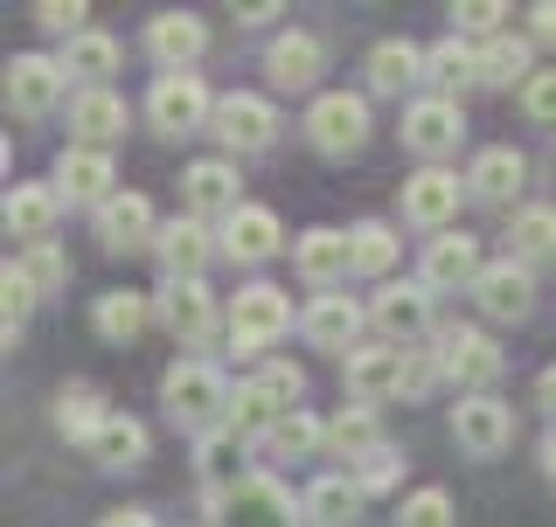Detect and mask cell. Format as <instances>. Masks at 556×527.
<instances>
[{
    "label": "cell",
    "instance_id": "1",
    "mask_svg": "<svg viewBox=\"0 0 556 527\" xmlns=\"http://www.w3.org/2000/svg\"><path fill=\"white\" fill-rule=\"evenodd\" d=\"M230 382H223V368L216 361H174L167 375H161V402H167V416L181 430H195V437H208V430H223L230 424Z\"/></svg>",
    "mask_w": 556,
    "mask_h": 527
},
{
    "label": "cell",
    "instance_id": "2",
    "mask_svg": "<svg viewBox=\"0 0 556 527\" xmlns=\"http://www.w3.org/2000/svg\"><path fill=\"white\" fill-rule=\"evenodd\" d=\"M147 118H153V132L181 139V132L216 126V98H208V83L195 77V69H174V77H153V91H147Z\"/></svg>",
    "mask_w": 556,
    "mask_h": 527
},
{
    "label": "cell",
    "instance_id": "3",
    "mask_svg": "<svg viewBox=\"0 0 556 527\" xmlns=\"http://www.w3.org/2000/svg\"><path fill=\"white\" fill-rule=\"evenodd\" d=\"M306 139H313V153H327V160L362 153V139H369V98H355V91H320V98L306 104Z\"/></svg>",
    "mask_w": 556,
    "mask_h": 527
},
{
    "label": "cell",
    "instance_id": "4",
    "mask_svg": "<svg viewBox=\"0 0 556 527\" xmlns=\"http://www.w3.org/2000/svg\"><path fill=\"white\" fill-rule=\"evenodd\" d=\"M208 527H306V514L292 506V493L271 479V472H251L230 500H216V520Z\"/></svg>",
    "mask_w": 556,
    "mask_h": 527
},
{
    "label": "cell",
    "instance_id": "5",
    "mask_svg": "<svg viewBox=\"0 0 556 527\" xmlns=\"http://www.w3.org/2000/svg\"><path fill=\"white\" fill-rule=\"evenodd\" d=\"M292 333V306L278 285H243L237 306H230V340L237 355H265V347H278Z\"/></svg>",
    "mask_w": 556,
    "mask_h": 527
},
{
    "label": "cell",
    "instance_id": "6",
    "mask_svg": "<svg viewBox=\"0 0 556 527\" xmlns=\"http://www.w3.org/2000/svg\"><path fill=\"white\" fill-rule=\"evenodd\" d=\"M431 355H439V375L445 382H459V389H473V396H486V382L508 368V355H501L480 326H445Z\"/></svg>",
    "mask_w": 556,
    "mask_h": 527
},
{
    "label": "cell",
    "instance_id": "7",
    "mask_svg": "<svg viewBox=\"0 0 556 527\" xmlns=\"http://www.w3.org/2000/svg\"><path fill=\"white\" fill-rule=\"evenodd\" d=\"M459 139H466L459 98H417V104H404V146L425 167H439L445 153H459Z\"/></svg>",
    "mask_w": 556,
    "mask_h": 527
},
{
    "label": "cell",
    "instance_id": "8",
    "mask_svg": "<svg viewBox=\"0 0 556 527\" xmlns=\"http://www.w3.org/2000/svg\"><path fill=\"white\" fill-rule=\"evenodd\" d=\"M216 139H223V153H230V160H243V153H265L271 139H278V112H271V98H257V91H230V98H216Z\"/></svg>",
    "mask_w": 556,
    "mask_h": 527
},
{
    "label": "cell",
    "instance_id": "9",
    "mask_svg": "<svg viewBox=\"0 0 556 527\" xmlns=\"http://www.w3.org/2000/svg\"><path fill=\"white\" fill-rule=\"evenodd\" d=\"M459 195H466V181L452 167H417L410 181H404V222H417V230H452V216H459Z\"/></svg>",
    "mask_w": 556,
    "mask_h": 527
},
{
    "label": "cell",
    "instance_id": "10",
    "mask_svg": "<svg viewBox=\"0 0 556 527\" xmlns=\"http://www.w3.org/2000/svg\"><path fill=\"white\" fill-rule=\"evenodd\" d=\"M452 437H459L466 459H501V451L515 445V416H508V402H494V396H466L459 410H452Z\"/></svg>",
    "mask_w": 556,
    "mask_h": 527
},
{
    "label": "cell",
    "instance_id": "11",
    "mask_svg": "<svg viewBox=\"0 0 556 527\" xmlns=\"http://www.w3.org/2000/svg\"><path fill=\"white\" fill-rule=\"evenodd\" d=\"M369 320H376V333L390 347H417L431 333V285H382Z\"/></svg>",
    "mask_w": 556,
    "mask_h": 527
},
{
    "label": "cell",
    "instance_id": "12",
    "mask_svg": "<svg viewBox=\"0 0 556 527\" xmlns=\"http://www.w3.org/2000/svg\"><path fill=\"white\" fill-rule=\"evenodd\" d=\"M216 250H223V243L208 236V222H195V216H174L167 230H161V243H153V257H161L167 285H195Z\"/></svg>",
    "mask_w": 556,
    "mask_h": 527
},
{
    "label": "cell",
    "instance_id": "13",
    "mask_svg": "<svg viewBox=\"0 0 556 527\" xmlns=\"http://www.w3.org/2000/svg\"><path fill=\"white\" fill-rule=\"evenodd\" d=\"M56 195L63 202H77V208H104L118 195V167H112V153H98V146H70L63 160H56Z\"/></svg>",
    "mask_w": 556,
    "mask_h": 527
},
{
    "label": "cell",
    "instance_id": "14",
    "mask_svg": "<svg viewBox=\"0 0 556 527\" xmlns=\"http://www.w3.org/2000/svg\"><path fill=\"white\" fill-rule=\"evenodd\" d=\"M341 382H348V402H369V410L404 396V347H355Z\"/></svg>",
    "mask_w": 556,
    "mask_h": 527
},
{
    "label": "cell",
    "instance_id": "15",
    "mask_svg": "<svg viewBox=\"0 0 556 527\" xmlns=\"http://www.w3.org/2000/svg\"><path fill=\"white\" fill-rule=\"evenodd\" d=\"M473 298H480V312L486 320H529L535 312V278H529V264H515V257H501V264H486L480 271V285H473Z\"/></svg>",
    "mask_w": 556,
    "mask_h": 527
},
{
    "label": "cell",
    "instance_id": "16",
    "mask_svg": "<svg viewBox=\"0 0 556 527\" xmlns=\"http://www.w3.org/2000/svg\"><path fill=\"white\" fill-rule=\"evenodd\" d=\"M362 320H369V312H362L348 292H320V298H313V306L300 312V333H306L313 347H327V355H355Z\"/></svg>",
    "mask_w": 556,
    "mask_h": 527
},
{
    "label": "cell",
    "instance_id": "17",
    "mask_svg": "<svg viewBox=\"0 0 556 527\" xmlns=\"http://www.w3.org/2000/svg\"><path fill=\"white\" fill-rule=\"evenodd\" d=\"M243 445H251V437H237L230 424H223V430H208V437H195V479H202L208 506H216V500H230L237 486L251 479V472H243Z\"/></svg>",
    "mask_w": 556,
    "mask_h": 527
},
{
    "label": "cell",
    "instance_id": "18",
    "mask_svg": "<svg viewBox=\"0 0 556 527\" xmlns=\"http://www.w3.org/2000/svg\"><path fill=\"white\" fill-rule=\"evenodd\" d=\"M63 98V56H14L8 63V112L42 118Z\"/></svg>",
    "mask_w": 556,
    "mask_h": 527
},
{
    "label": "cell",
    "instance_id": "19",
    "mask_svg": "<svg viewBox=\"0 0 556 527\" xmlns=\"http://www.w3.org/2000/svg\"><path fill=\"white\" fill-rule=\"evenodd\" d=\"M320 63H327V49H320V35H306V28H286L265 49V77L278 91H313V83H320Z\"/></svg>",
    "mask_w": 556,
    "mask_h": 527
},
{
    "label": "cell",
    "instance_id": "20",
    "mask_svg": "<svg viewBox=\"0 0 556 527\" xmlns=\"http://www.w3.org/2000/svg\"><path fill=\"white\" fill-rule=\"evenodd\" d=\"M480 271H486V264H480V243L473 236H431L417 285H431V292H473Z\"/></svg>",
    "mask_w": 556,
    "mask_h": 527
},
{
    "label": "cell",
    "instance_id": "21",
    "mask_svg": "<svg viewBox=\"0 0 556 527\" xmlns=\"http://www.w3.org/2000/svg\"><path fill=\"white\" fill-rule=\"evenodd\" d=\"M181 195H188V216L195 222H208V216H223L230 222L237 216V160H195L181 173Z\"/></svg>",
    "mask_w": 556,
    "mask_h": 527
},
{
    "label": "cell",
    "instance_id": "22",
    "mask_svg": "<svg viewBox=\"0 0 556 527\" xmlns=\"http://www.w3.org/2000/svg\"><path fill=\"white\" fill-rule=\"evenodd\" d=\"M521 181H529V160H521L515 146H486L473 167H466V195L486 202V208H508L521 195Z\"/></svg>",
    "mask_w": 556,
    "mask_h": 527
},
{
    "label": "cell",
    "instance_id": "23",
    "mask_svg": "<svg viewBox=\"0 0 556 527\" xmlns=\"http://www.w3.org/2000/svg\"><path fill=\"white\" fill-rule=\"evenodd\" d=\"M202 49H208V28L195 22V14H153V22H147V56L161 63V77L188 69Z\"/></svg>",
    "mask_w": 556,
    "mask_h": 527
},
{
    "label": "cell",
    "instance_id": "24",
    "mask_svg": "<svg viewBox=\"0 0 556 527\" xmlns=\"http://www.w3.org/2000/svg\"><path fill=\"white\" fill-rule=\"evenodd\" d=\"M98 243H104L112 257L139 250V243H161V236H153V202H147V195H126V188H118V195L98 208Z\"/></svg>",
    "mask_w": 556,
    "mask_h": 527
},
{
    "label": "cell",
    "instance_id": "25",
    "mask_svg": "<svg viewBox=\"0 0 556 527\" xmlns=\"http://www.w3.org/2000/svg\"><path fill=\"white\" fill-rule=\"evenodd\" d=\"M153 306H161V320H167V333L181 347H202L208 333H216V298H208L202 278H195V285H167Z\"/></svg>",
    "mask_w": 556,
    "mask_h": 527
},
{
    "label": "cell",
    "instance_id": "26",
    "mask_svg": "<svg viewBox=\"0 0 556 527\" xmlns=\"http://www.w3.org/2000/svg\"><path fill=\"white\" fill-rule=\"evenodd\" d=\"M292 264H300V278L313 292H334L348 271H355V243H348L341 230H306L300 250H292Z\"/></svg>",
    "mask_w": 556,
    "mask_h": 527
},
{
    "label": "cell",
    "instance_id": "27",
    "mask_svg": "<svg viewBox=\"0 0 556 527\" xmlns=\"http://www.w3.org/2000/svg\"><path fill=\"white\" fill-rule=\"evenodd\" d=\"M56 216H63V195L56 188H14L8 195V236H22V250H42L56 236Z\"/></svg>",
    "mask_w": 556,
    "mask_h": 527
},
{
    "label": "cell",
    "instance_id": "28",
    "mask_svg": "<svg viewBox=\"0 0 556 527\" xmlns=\"http://www.w3.org/2000/svg\"><path fill=\"white\" fill-rule=\"evenodd\" d=\"M278 216L271 208H257V202H243L230 222H223V257H237V264H265V257H278Z\"/></svg>",
    "mask_w": 556,
    "mask_h": 527
},
{
    "label": "cell",
    "instance_id": "29",
    "mask_svg": "<svg viewBox=\"0 0 556 527\" xmlns=\"http://www.w3.org/2000/svg\"><path fill=\"white\" fill-rule=\"evenodd\" d=\"M300 514H306V527H355L362 520V486L348 479V472H320V479L306 486Z\"/></svg>",
    "mask_w": 556,
    "mask_h": 527
},
{
    "label": "cell",
    "instance_id": "30",
    "mask_svg": "<svg viewBox=\"0 0 556 527\" xmlns=\"http://www.w3.org/2000/svg\"><path fill=\"white\" fill-rule=\"evenodd\" d=\"M126 132V98L118 91H84V98H70V139L77 146H112V139Z\"/></svg>",
    "mask_w": 556,
    "mask_h": 527
},
{
    "label": "cell",
    "instance_id": "31",
    "mask_svg": "<svg viewBox=\"0 0 556 527\" xmlns=\"http://www.w3.org/2000/svg\"><path fill=\"white\" fill-rule=\"evenodd\" d=\"M425 77L439 83V98H459V91H473L480 77V42H466V35H445V42H431L425 49Z\"/></svg>",
    "mask_w": 556,
    "mask_h": 527
},
{
    "label": "cell",
    "instance_id": "32",
    "mask_svg": "<svg viewBox=\"0 0 556 527\" xmlns=\"http://www.w3.org/2000/svg\"><path fill=\"white\" fill-rule=\"evenodd\" d=\"M327 451H334V459H348V472H355L362 459H376V451H382V424H376L369 402H348L334 424H327Z\"/></svg>",
    "mask_w": 556,
    "mask_h": 527
},
{
    "label": "cell",
    "instance_id": "33",
    "mask_svg": "<svg viewBox=\"0 0 556 527\" xmlns=\"http://www.w3.org/2000/svg\"><path fill=\"white\" fill-rule=\"evenodd\" d=\"M153 312H161V306H153L147 292H104V298H98V312H91V326L104 333V340L126 347V340H139V333H147Z\"/></svg>",
    "mask_w": 556,
    "mask_h": 527
},
{
    "label": "cell",
    "instance_id": "34",
    "mask_svg": "<svg viewBox=\"0 0 556 527\" xmlns=\"http://www.w3.org/2000/svg\"><path fill=\"white\" fill-rule=\"evenodd\" d=\"M84 451H91L104 472H132L139 459H147V424H139V416H104V430Z\"/></svg>",
    "mask_w": 556,
    "mask_h": 527
},
{
    "label": "cell",
    "instance_id": "35",
    "mask_svg": "<svg viewBox=\"0 0 556 527\" xmlns=\"http://www.w3.org/2000/svg\"><path fill=\"white\" fill-rule=\"evenodd\" d=\"M417 77H425V49H417V42H404V35H390V42H376L369 49V83H376V91H410V83Z\"/></svg>",
    "mask_w": 556,
    "mask_h": 527
},
{
    "label": "cell",
    "instance_id": "36",
    "mask_svg": "<svg viewBox=\"0 0 556 527\" xmlns=\"http://www.w3.org/2000/svg\"><path fill=\"white\" fill-rule=\"evenodd\" d=\"M118 69V42L112 35H98V28H84L77 42H63V77H84L91 91H104V77Z\"/></svg>",
    "mask_w": 556,
    "mask_h": 527
},
{
    "label": "cell",
    "instance_id": "37",
    "mask_svg": "<svg viewBox=\"0 0 556 527\" xmlns=\"http://www.w3.org/2000/svg\"><path fill=\"white\" fill-rule=\"evenodd\" d=\"M480 77L486 83H529L535 77V42L529 35H494V42H480Z\"/></svg>",
    "mask_w": 556,
    "mask_h": 527
},
{
    "label": "cell",
    "instance_id": "38",
    "mask_svg": "<svg viewBox=\"0 0 556 527\" xmlns=\"http://www.w3.org/2000/svg\"><path fill=\"white\" fill-rule=\"evenodd\" d=\"M320 451H327V424L306 416V410H292L286 424L265 437V459H320Z\"/></svg>",
    "mask_w": 556,
    "mask_h": 527
},
{
    "label": "cell",
    "instance_id": "39",
    "mask_svg": "<svg viewBox=\"0 0 556 527\" xmlns=\"http://www.w3.org/2000/svg\"><path fill=\"white\" fill-rule=\"evenodd\" d=\"M515 264H549L556 257V208H521L515 216Z\"/></svg>",
    "mask_w": 556,
    "mask_h": 527
},
{
    "label": "cell",
    "instance_id": "40",
    "mask_svg": "<svg viewBox=\"0 0 556 527\" xmlns=\"http://www.w3.org/2000/svg\"><path fill=\"white\" fill-rule=\"evenodd\" d=\"M104 416L112 410H98V389H63L56 396V430L77 437V445H91V437L104 430Z\"/></svg>",
    "mask_w": 556,
    "mask_h": 527
},
{
    "label": "cell",
    "instance_id": "41",
    "mask_svg": "<svg viewBox=\"0 0 556 527\" xmlns=\"http://www.w3.org/2000/svg\"><path fill=\"white\" fill-rule=\"evenodd\" d=\"M348 243H355V271H362V278H382V271L396 264L390 222H355V230H348Z\"/></svg>",
    "mask_w": 556,
    "mask_h": 527
},
{
    "label": "cell",
    "instance_id": "42",
    "mask_svg": "<svg viewBox=\"0 0 556 527\" xmlns=\"http://www.w3.org/2000/svg\"><path fill=\"white\" fill-rule=\"evenodd\" d=\"M35 298H42V292H35L28 278H22V271H14V264H8V271H0V333H8V347L22 340V326H28Z\"/></svg>",
    "mask_w": 556,
    "mask_h": 527
},
{
    "label": "cell",
    "instance_id": "43",
    "mask_svg": "<svg viewBox=\"0 0 556 527\" xmlns=\"http://www.w3.org/2000/svg\"><path fill=\"white\" fill-rule=\"evenodd\" d=\"M508 22V8H501V0H459V8H452V35H466V42H494V35H508L501 28Z\"/></svg>",
    "mask_w": 556,
    "mask_h": 527
},
{
    "label": "cell",
    "instance_id": "44",
    "mask_svg": "<svg viewBox=\"0 0 556 527\" xmlns=\"http://www.w3.org/2000/svg\"><path fill=\"white\" fill-rule=\"evenodd\" d=\"M14 271H22L35 292H56V285H70V264H63L56 243H42V250H22V264H14Z\"/></svg>",
    "mask_w": 556,
    "mask_h": 527
},
{
    "label": "cell",
    "instance_id": "45",
    "mask_svg": "<svg viewBox=\"0 0 556 527\" xmlns=\"http://www.w3.org/2000/svg\"><path fill=\"white\" fill-rule=\"evenodd\" d=\"M396 527H459V514H452V500L439 493V486H425V493H410V500H404Z\"/></svg>",
    "mask_w": 556,
    "mask_h": 527
},
{
    "label": "cell",
    "instance_id": "46",
    "mask_svg": "<svg viewBox=\"0 0 556 527\" xmlns=\"http://www.w3.org/2000/svg\"><path fill=\"white\" fill-rule=\"evenodd\" d=\"M84 14H91L84 0H42V8H35V22H42L49 35H63V42H77V35H84Z\"/></svg>",
    "mask_w": 556,
    "mask_h": 527
},
{
    "label": "cell",
    "instance_id": "47",
    "mask_svg": "<svg viewBox=\"0 0 556 527\" xmlns=\"http://www.w3.org/2000/svg\"><path fill=\"white\" fill-rule=\"evenodd\" d=\"M521 112H529L535 126H556V69H535V77L521 83Z\"/></svg>",
    "mask_w": 556,
    "mask_h": 527
},
{
    "label": "cell",
    "instance_id": "48",
    "mask_svg": "<svg viewBox=\"0 0 556 527\" xmlns=\"http://www.w3.org/2000/svg\"><path fill=\"white\" fill-rule=\"evenodd\" d=\"M396 472H404V451L382 445L376 459H362V465H355V486H362V493H382V486H396Z\"/></svg>",
    "mask_w": 556,
    "mask_h": 527
},
{
    "label": "cell",
    "instance_id": "49",
    "mask_svg": "<svg viewBox=\"0 0 556 527\" xmlns=\"http://www.w3.org/2000/svg\"><path fill=\"white\" fill-rule=\"evenodd\" d=\"M529 42L556 49V0H535V8H529Z\"/></svg>",
    "mask_w": 556,
    "mask_h": 527
},
{
    "label": "cell",
    "instance_id": "50",
    "mask_svg": "<svg viewBox=\"0 0 556 527\" xmlns=\"http://www.w3.org/2000/svg\"><path fill=\"white\" fill-rule=\"evenodd\" d=\"M271 14H286V8H278V0H257V8H237V22H243V28H265Z\"/></svg>",
    "mask_w": 556,
    "mask_h": 527
},
{
    "label": "cell",
    "instance_id": "51",
    "mask_svg": "<svg viewBox=\"0 0 556 527\" xmlns=\"http://www.w3.org/2000/svg\"><path fill=\"white\" fill-rule=\"evenodd\" d=\"M535 402H543V410L556 416V368H543V382H535Z\"/></svg>",
    "mask_w": 556,
    "mask_h": 527
},
{
    "label": "cell",
    "instance_id": "52",
    "mask_svg": "<svg viewBox=\"0 0 556 527\" xmlns=\"http://www.w3.org/2000/svg\"><path fill=\"white\" fill-rule=\"evenodd\" d=\"M104 527H153V514H139V506H126V514H104Z\"/></svg>",
    "mask_w": 556,
    "mask_h": 527
},
{
    "label": "cell",
    "instance_id": "53",
    "mask_svg": "<svg viewBox=\"0 0 556 527\" xmlns=\"http://www.w3.org/2000/svg\"><path fill=\"white\" fill-rule=\"evenodd\" d=\"M543 472H549V479H556V430L543 437Z\"/></svg>",
    "mask_w": 556,
    "mask_h": 527
}]
</instances>
